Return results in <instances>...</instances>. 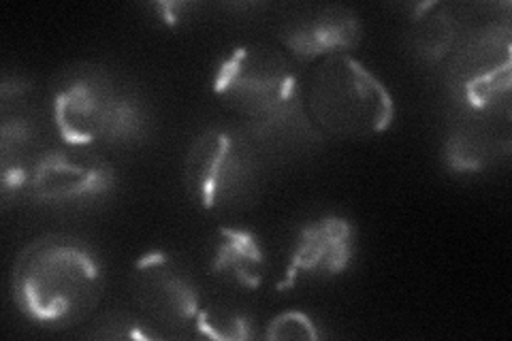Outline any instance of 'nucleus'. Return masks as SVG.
Returning <instances> with one entry per match:
<instances>
[{"mask_svg": "<svg viewBox=\"0 0 512 341\" xmlns=\"http://www.w3.org/2000/svg\"><path fill=\"white\" fill-rule=\"evenodd\" d=\"M105 278L86 243L50 233L15 256L11 295L20 314L45 329H71L88 320L103 299Z\"/></svg>", "mask_w": 512, "mask_h": 341, "instance_id": "f257e3e1", "label": "nucleus"}, {"mask_svg": "<svg viewBox=\"0 0 512 341\" xmlns=\"http://www.w3.org/2000/svg\"><path fill=\"white\" fill-rule=\"evenodd\" d=\"M218 99L259 133L293 128L303 120V96L288 58L263 43L239 45L214 75Z\"/></svg>", "mask_w": 512, "mask_h": 341, "instance_id": "f03ea898", "label": "nucleus"}, {"mask_svg": "<svg viewBox=\"0 0 512 341\" xmlns=\"http://www.w3.org/2000/svg\"><path fill=\"white\" fill-rule=\"evenodd\" d=\"M306 105L312 120L338 139L380 135L395 118L389 88L350 54H333L316 64L306 90Z\"/></svg>", "mask_w": 512, "mask_h": 341, "instance_id": "7ed1b4c3", "label": "nucleus"}, {"mask_svg": "<svg viewBox=\"0 0 512 341\" xmlns=\"http://www.w3.org/2000/svg\"><path fill=\"white\" fill-rule=\"evenodd\" d=\"M58 135L71 148L124 143L141 133L143 116L137 101L105 71L71 75L54 94Z\"/></svg>", "mask_w": 512, "mask_h": 341, "instance_id": "20e7f679", "label": "nucleus"}, {"mask_svg": "<svg viewBox=\"0 0 512 341\" xmlns=\"http://www.w3.org/2000/svg\"><path fill=\"white\" fill-rule=\"evenodd\" d=\"M254 156L244 137L227 128H210L192 141L184 180L203 209L231 203L252 180Z\"/></svg>", "mask_w": 512, "mask_h": 341, "instance_id": "39448f33", "label": "nucleus"}, {"mask_svg": "<svg viewBox=\"0 0 512 341\" xmlns=\"http://www.w3.org/2000/svg\"><path fill=\"white\" fill-rule=\"evenodd\" d=\"M128 288L139 312L158 327H188L201 312L199 286L190 269L182 258L165 250L137 258Z\"/></svg>", "mask_w": 512, "mask_h": 341, "instance_id": "423d86ee", "label": "nucleus"}, {"mask_svg": "<svg viewBox=\"0 0 512 341\" xmlns=\"http://www.w3.org/2000/svg\"><path fill=\"white\" fill-rule=\"evenodd\" d=\"M116 182L111 162L82 148L45 152L30 169L28 188L43 203H79L103 197Z\"/></svg>", "mask_w": 512, "mask_h": 341, "instance_id": "0eeeda50", "label": "nucleus"}, {"mask_svg": "<svg viewBox=\"0 0 512 341\" xmlns=\"http://www.w3.org/2000/svg\"><path fill=\"white\" fill-rule=\"evenodd\" d=\"M280 43L301 62L348 54L361 41L357 13L342 5H310L291 13L280 26Z\"/></svg>", "mask_w": 512, "mask_h": 341, "instance_id": "6e6552de", "label": "nucleus"}, {"mask_svg": "<svg viewBox=\"0 0 512 341\" xmlns=\"http://www.w3.org/2000/svg\"><path fill=\"white\" fill-rule=\"evenodd\" d=\"M355 254L352 224L338 216H327L303 226L288 256L278 290L293 288L299 278H335L348 269Z\"/></svg>", "mask_w": 512, "mask_h": 341, "instance_id": "1a4fd4ad", "label": "nucleus"}, {"mask_svg": "<svg viewBox=\"0 0 512 341\" xmlns=\"http://www.w3.org/2000/svg\"><path fill=\"white\" fill-rule=\"evenodd\" d=\"M212 273L248 290L261 288L265 278V254L259 239L246 229L224 226L218 231Z\"/></svg>", "mask_w": 512, "mask_h": 341, "instance_id": "9d476101", "label": "nucleus"}, {"mask_svg": "<svg viewBox=\"0 0 512 341\" xmlns=\"http://www.w3.org/2000/svg\"><path fill=\"white\" fill-rule=\"evenodd\" d=\"M455 43V22L444 5H421L414 13V45L427 60L444 58Z\"/></svg>", "mask_w": 512, "mask_h": 341, "instance_id": "9b49d317", "label": "nucleus"}, {"mask_svg": "<svg viewBox=\"0 0 512 341\" xmlns=\"http://www.w3.org/2000/svg\"><path fill=\"white\" fill-rule=\"evenodd\" d=\"M195 327L203 337L216 341H246L252 337L250 320L231 307H201Z\"/></svg>", "mask_w": 512, "mask_h": 341, "instance_id": "f8f14e48", "label": "nucleus"}, {"mask_svg": "<svg viewBox=\"0 0 512 341\" xmlns=\"http://www.w3.org/2000/svg\"><path fill=\"white\" fill-rule=\"evenodd\" d=\"M150 327V320L139 318L131 312H107L94 324L92 337L101 339H156L163 337Z\"/></svg>", "mask_w": 512, "mask_h": 341, "instance_id": "ddd939ff", "label": "nucleus"}, {"mask_svg": "<svg viewBox=\"0 0 512 341\" xmlns=\"http://www.w3.org/2000/svg\"><path fill=\"white\" fill-rule=\"evenodd\" d=\"M265 337L274 341H316L320 333L308 314L288 310L269 320Z\"/></svg>", "mask_w": 512, "mask_h": 341, "instance_id": "4468645a", "label": "nucleus"}, {"mask_svg": "<svg viewBox=\"0 0 512 341\" xmlns=\"http://www.w3.org/2000/svg\"><path fill=\"white\" fill-rule=\"evenodd\" d=\"M446 158L451 162V167L457 171H480L485 167L487 148L476 135L459 133L448 139Z\"/></svg>", "mask_w": 512, "mask_h": 341, "instance_id": "2eb2a0df", "label": "nucleus"}, {"mask_svg": "<svg viewBox=\"0 0 512 341\" xmlns=\"http://www.w3.org/2000/svg\"><path fill=\"white\" fill-rule=\"evenodd\" d=\"M156 9L160 11V18H163L169 26H175L184 18V11H188L190 5H186V3H163V5H156Z\"/></svg>", "mask_w": 512, "mask_h": 341, "instance_id": "dca6fc26", "label": "nucleus"}]
</instances>
